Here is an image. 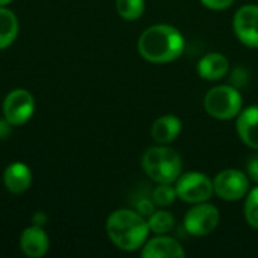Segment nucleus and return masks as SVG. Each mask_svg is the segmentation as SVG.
<instances>
[{"label":"nucleus","instance_id":"nucleus-24","mask_svg":"<svg viewBox=\"0 0 258 258\" xmlns=\"http://www.w3.org/2000/svg\"><path fill=\"white\" fill-rule=\"evenodd\" d=\"M11 124L3 118V119H0V139H5L8 135H9V132H11Z\"/></svg>","mask_w":258,"mask_h":258},{"label":"nucleus","instance_id":"nucleus-20","mask_svg":"<svg viewBox=\"0 0 258 258\" xmlns=\"http://www.w3.org/2000/svg\"><path fill=\"white\" fill-rule=\"evenodd\" d=\"M245 218L248 224L258 230V186L249 192L245 203Z\"/></svg>","mask_w":258,"mask_h":258},{"label":"nucleus","instance_id":"nucleus-2","mask_svg":"<svg viewBox=\"0 0 258 258\" xmlns=\"http://www.w3.org/2000/svg\"><path fill=\"white\" fill-rule=\"evenodd\" d=\"M106 230L109 239L116 248L132 252L145 245L150 227L141 213L121 209L109 216Z\"/></svg>","mask_w":258,"mask_h":258},{"label":"nucleus","instance_id":"nucleus-19","mask_svg":"<svg viewBox=\"0 0 258 258\" xmlns=\"http://www.w3.org/2000/svg\"><path fill=\"white\" fill-rule=\"evenodd\" d=\"M177 190L175 187H172L171 184H159L154 190H153V203L156 206H171L175 200H177Z\"/></svg>","mask_w":258,"mask_h":258},{"label":"nucleus","instance_id":"nucleus-5","mask_svg":"<svg viewBox=\"0 0 258 258\" xmlns=\"http://www.w3.org/2000/svg\"><path fill=\"white\" fill-rule=\"evenodd\" d=\"M177 197L186 203L198 204L210 200L213 195V181L201 172H186L175 181Z\"/></svg>","mask_w":258,"mask_h":258},{"label":"nucleus","instance_id":"nucleus-10","mask_svg":"<svg viewBox=\"0 0 258 258\" xmlns=\"http://www.w3.org/2000/svg\"><path fill=\"white\" fill-rule=\"evenodd\" d=\"M48 246H50L48 236L38 225L26 228L20 236V248H21L23 254L27 257H44L48 251Z\"/></svg>","mask_w":258,"mask_h":258},{"label":"nucleus","instance_id":"nucleus-14","mask_svg":"<svg viewBox=\"0 0 258 258\" xmlns=\"http://www.w3.org/2000/svg\"><path fill=\"white\" fill-rule=\"evenodd\" d=\"M230 70V62L224 54L209 53L198 62L197 71L206 80H219L227 76Z\"/></svg>","mask_w":258,"mask_h":258},{"label":"nucleus","instance_id":"nucleus-18","mask_svg":"<svg viewBox=\"0 0 258 258\" xmlns=\"http://www.w3.org/2000/svg\"><path fill=\"white\" fill-rule=\"evenodd\" d=\"M116 9L118 14L128 21L138 20L145 9L144 0H116Z\"/></svg>","mask_w":258,"mask_h":258},{"label":"nucleus","instance_id":"nucleus-22","mask_svg":"<svg viewBox=\"0 0 258 258\" xmlns=\"http://www.w3.org/2000/svg\"><path fill=\"white\" fill-rule=\"evenodd\" d=\"M201 2L206 8H210L215 11H222V9L230 8L234 0H201Z\"/></svg>","mask_w":258,"mask_h":258},{"label":"nucleus","instance_id":"nucleus-25","mask_svg":"<svg viewBox=\"0 0 258 258\" xmlns=\"http://www.w3.org/2000/svg\"><path fill=\"white\" fill-rule=\"evenodd\" d=\"M12 0H0V6H5V5H8V3H11Z\"/></svg>","mask_w":258,"mask_h":258},{"label":"nucleus","instance_id":"nucleus-16","mask_svg":"<svg viewBox=\"0 0 258 258\" xmlns=\"http://www.w3.org/2000/svg\"><path fill=\"white\" fill-rule=\"evenodd\" d=\"M18 35V20L11 9L0 6V50L9 47Z\"/></svg>","mask_w":258,"mask_h":258},{"label":"nucleus","instance_id":"nucleus-21","mask_svg":"<svg viewBox=\"0 0 258 258\" xmlns=\"http://www.w3.org/2000/svg\"><path fill=\"white\" fill-rule=\"evenodd\" d=\"M231 82L234 83L236 88L243 86L248 83V71L242 67H237L233 73H231Z\"/></svg>","mask_w":258,"mask_h":258},{"label":"nucleus","instance_id":"nucleus-4","mask_svg":"<svg viewBox=\"0 0 258 258\" xmlns=\"http://www.w3.org/2000/svg\"><path fill=\"white\" fill-rule=\"evenodd\" d=\"M204 109L216 119H233L242 112V95L236 86H215L204 97Z\"/></svg>","mask_w":258,"mask_h":258},{"label":"nucleus","instance_id":"nucleus-8","mask_svg":"<svg viewBox=\"0 0 258 258\" xmlns=\"http://www.w3.org/2000/svg\"><path fill=\"white\" fill-rule=\"evenodd\" d=\"M213 190L225 201H237L249 190L248 175L239 169H225L213 180Z\"/></svg>","mask_w":258,"mask_h":258},{"label":"nucleus","instance_id":"nucleus-3","mask_svg":"<svg viewBox=\"0 0 258 258\" xmlns=\"http://www.w3.org/2000/svg\"><path fill=\"white\" fill-rule=\"evenodd\" d=\"M142 168L145 174L159 184H172L183 171L181 157L169 147H153L142 156Z\"/></svg>","mask_w":258,"mask_h":258},{"label":"nucleus","instance_id":"nucleus-1","mask_svg":"<svg viewBox=\"0 0 258 258\" xmlns=\"http://www.w3.org/2000/svg\"><path fill=\"white\" fill-rule=\"evenodd\" d=\"M141 56L151 63H168L178 59L184 50V38L169 24H154L142 32L138 41Z\"/></svg>","mask_w":258,"mask_h":258},{"label":"nucleus","instance_id":"nucleus-9","mask_svg":"<svg viewBox=\"0 0 258 258\" xmlns=\"http://www.w3.org/2000/svg\"><path fill=\"white\" fill-rule=\"evenodd\" d=\"M234 32L242 44L258 47V5H245L234 15Z\"/></svg>","mask_w":258,"mask_h":258},{"label":"nucleus","instance_id":"nucleus-13","mask_svg":"<svg viewBox=\"0 0 258 258\" xmlns=\"http://www.w3.org/2000/svg\"><path fill=\"white\" fill-rule=\"evenodd\" d=\"M236 128L248 147L258 150V106H251L237 115Z\"/></svg>","mask_w":258,"mask_h":258},{"label":"nucleus","instance_id":"nucleus-6","mask_svg":"<svg viewBox=\"0 0 258 258\" xmlns=\"http://www.w3.org/2000/svg\"><path fill=\"white\" fill-rule=\"evenodd\" d=\"M219 210L209 203H198L184 216V228L189 234L204 237L215 231L219 224Z\"/></svg>","mask_w":258,"mask_h":258},{"label":"nucleus","instance_id":"nucleus-15","mask_svg":"<svg viewBox=\"0 0 258 258\" xmlns=\"http://www.w3.org/2000/svg\"><path fill=\"white\" fill-rule=\"evenodd\" d=\"M181 133V121L174 115H165L154 121L151 136L159 144H169Z\"/></svg>","mask_w":258,"mask_h":258},{"label":"nucleus","instance_id":"nucleus-12","mask_svg":"<svg viewBox=\"0 0 258 258\" xmlns=\"http://www.w3.org/2000/svg\"><path fill=\"white\" fill-rule=\"evenodd\" d=\"M3 183L8 192L14 195L24 194L32 184V172L27 165L21 162L11 163L3 174Z\"/></svg>","mask_w":258,"mask_h":258},{"label":"nucleus","instance_id":"nucleus-23","mask_svg":"<svg viewBox=\"0 0 258 258\" xmlns=\"http://www.w3.org/2000/svg\"><path fill=\"white\" fill-rule=\"evenodd\" d=\"M248 174H249V177L254 181L258 183V156L257 157H252L249 160V163H248Z\"/></svg>","mask_w":258,"mask_h":258},{"label":"nucleus","instance_id":"nucleus-17","mask_svg":"<svg viewBox=\"0 0 258 258\" xmlns=\"http://www.w3.org/2000/svg\"><path fill=\"white\" fill-rule=\"evenodd\" d=\"M150 231H153L154 234H166L169 233L174 225H175V219L174 216L166 212V210H159V212H153L150 215V219L147 221Z\"/></svg>","mask_w":258,"mask_h":258},{"label":"nucleus","instance_id":"nucleus-7","mask_svg":"<svg viewBox=\"0 0 258 258\" xmlns=\"http://www.w3.org/2000/svg\"><path fill=\"white\" fill-rule=\"evenodd\" d=\"M35 100L33 95L26 89L11 91L3 101V116L14 127L26 124L32 118Z\"/></svg>","mask_w":258,"mask_h":258},{"label":"nucleus","instance_id":"nucleus-11","mask_svg":"<svg viewBox=\"0 0 258 258\" xmlns=\"http://www.w3.org/2000/svg\"><path fill=\"white\" fill-rule=\"evenodd\" d=\"M141 255L144 258H181L184 257V251L175 239L159 236L145 242Z\"/></svg>","mask_w":258,"mask_h":258}]
</instances>
